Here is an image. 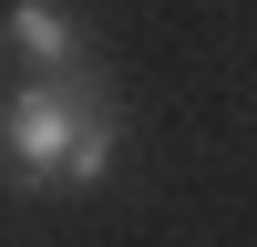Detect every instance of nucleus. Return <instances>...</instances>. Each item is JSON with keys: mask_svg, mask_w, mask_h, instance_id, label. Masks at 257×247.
<instances>
[{"mask_svg": "<svg viewBox=\"0 0 257 247\" xmlns=\"http://www.w3.org/2000/svg\"><path fill=\"white\" fill-rule=\"evenodd\" d=\"M123 113L103 93V72H31L11 103H0V155H11L21 185H103L113 175Z\"/></svg>", "mask_w": 257, "mask_h": 247, "instance_id": "nucleus-1", "label": "nucleus"}, {"mask_svg": "<svg viewBox=\"0 0 257 247\" xmlns=\"http://www.w3.org/2000/svg\"><path fill=\"white\" fill-rule=\"evenodd\" d=\"M11 41H21V62L31 72H93V52H82V31H72V11L62 0H11Z\"/></svg>", "mask_w": 257, "mask_h": 247, "instance_id": "nucleus-2", "label": "nucleus"}]
</instances>
